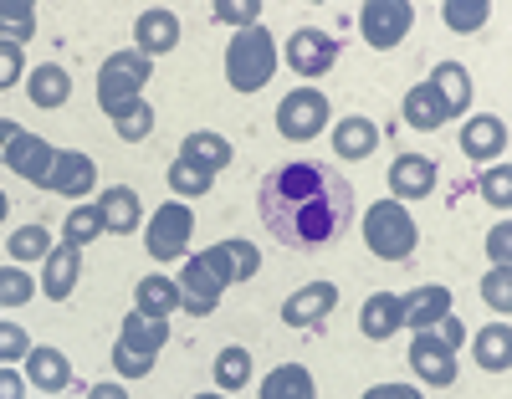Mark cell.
Segmentation results:
<instances>
[{"label":"cell","instance_id":"cell-1","mask_svg":"<svg viewBox=\"0 0 512 399\" xmlns=\"http://www.w3.org/2000/svg\"><path fill=\"white\" fill-rule=\"evenodd\" d=\"M256 215L277 246L287 251H323L349 231L354 185L328 159H287L262 174L256 185Z\"/></svg>","mask_w":512,"mask_h":399},{"label":"cell","instance_id":"cell-2","mask_svg":"<svg viewBox=\"0 0 512 399\" xmlns=\"http://www.w3.org/2000/svg\"><path fill=\"white\" fill-rule=\"evenodd\" d=\"M277 72V41L267 26H246L231 36L226 47V82L236 87V93H262V87L272 82Z\"/></svg>","mask_w":512,"mask_h":399},{"label":"cell","instance_id":"cell-3","mask_svg":"<svg viewBox=\"0 0 512 399\" xmlns=\"http://www.w3.org/2000/svg\"><path fill=\"white\" fill-rule=\"evenodd\" d=\"M364 241H369V251L379 261H405L415 251L420 231H415V220H410V210L400 200H379L364 215Z\"/></svg>","mask_w":512,"mask_h":399},{"label":"cell","instance_id":"cell-4","mask_svg":"<svg viewBox=\"0 0 512 399\" xmlns=\"http://www.w3.org/2000/svg\"><path fill=\"white\" fill-rule=\"evenodd\" d=\"M149 77H154V62H149V57H139V52H113V57L103 62V72H98V103H103L108 113L139 103V93H144Z\"/></svg>","mask_w":512,"mask_h":399},{"label":"cell","instance_id":"cell-5","mask_svg":"<svg viewBox=\"0 0 512 399\" xmlns=\"http://www.w3.org/2000/svg\"><path fill=\"white\" fill-rule=\"evenodd\" d=\"M175 287H180V307H185V313L210 318V313L221 307V292H226L231 282L221 277V266L200 251V256H190V261H185V272H180V282H175Z\"/></svg>","mask_w":512,"mask_h":399},{"label":"cell","instance_id":"cell-6","mask_svg":"<svg viewBox=\"0 0 512 399\" xmlns=\"http://www.w3.org/2000/svg\"><path fill=\"white\" fill-rule=\"evenodd\" d=\"M328 98L318 93V87H297V93H287L277 103V128H282V139L292 144H303V139H318V133L328 128Z\"/></svg>","mask_w":512,"mask_h":399},{"label":"cell","instance_id":"cell-7","mask_svg":"<svg viewBox=\"0 0 512 399\" xmlns=\"http://www.w3.org/2000/svg\"><path fill=\"white\" fill-rule=\"evenodd\" d=\"M190 236H195V215H190V205H185V200H169V205L154 210L144 246H149L154 261H175V256H185Z\"/></svg>","mask_w":512,"mask_h":399},{"label":"cell","instance_id":"cell-8","mask_svg":"<svg viewBox=\"0 0 512 399\" xmlns=\"http://www.w3.org/2000/svg\"><path fill=\"white\" fill-rule=\"evenodd\" d=\"M410 26H415V11L405 6V0H369V6L359 11V36L369 41V47H379V52L400 47Z\"/></svg>","mask_w":512,"mask_h":399},{"label":"cell","instance_id":"cell-9","mask_svg":"<svg viewBox=\"0 0 512 399\" xmlns=\"http://www.w3.org/2000/svg\"><path fill=\"white\" fill-rule=\"evenodd\" d=\"M338 62V41L318 26H303V31H292L287 36V67L292 72H303V77H323L328 67Z\"/></svg>","mask_w":512,"mask_h":399},{"label":"cell","instance_id":"cell-10","mask_svg":"<svg viewBox=\"0 0 512 399\" xmlns=\"http://www.w3.org/2000/svg\"><path fill=\"white\" fill-rule=\"evenodd\" d=\"M410 369H415L425 384L446 389V384H456V348H446L436 333H415V343H410Z\"/></svg>","mask_w":512,"mask_h":399},{"label":"cell","instance_id":"cell-11","mask_svg":"<svg viewBox=\"0 0 512 399\" xmlns=\"http://www.w3.org/2000/svg\"><path fill=\"white\" fill-rule=\"evenodd\" d=\"M333 307H338V287H333V282H313V287L292 292V297L282 302V323H287V328H318Z\"/></svg>","mask_w":512,"mask_h":399},{"label":"cell","instance_id":"cell-12","mask_svg":"<svg viewBox=\"0 0 512 399\" xmlns=\"http://www.w3.org/2000/svg\"><path fill=\"white\" fill-rule=\"evenodd\" d=\"M52 164H57V149H52L47 139H36V133H21V139L11 144V154H6V169H16L21 180H31V185H41V190H47Z\"/></svg>","mask_w":512,"mask_h":399},{"label":"cell","instance_id":"cell-13","mask_svg":"<svg viewBox=\"0 0 512 399\" xmlns=\"http://www.w3.org/2000/svg\"><path fill=\"white\" fill-rule=\"evenodd\" d=\"M98 185V164L77 149H57V164L47 174V190L52 195H88Z\"/></svg>","mask_w":512,"mask_h":399},{"label":"cell","instance_id":"cell-14","mask_svg":"<svg viewBox=\"0 0 512 399\" xmlns=\"http://www.w3.org/2000/svg\"><path fill=\"white\" fill-rule=\"evenodd\" d=\"M400 328H405V307H400L395 292H374V297L359 307V333H364V338L384 343V338H395Z\"/></svg>","mask_w":512,"mask_h":399},{"label":"cell","instance_id":"cell-15","mask_svg":"<svg viewBox=\"0 0 512 399\" xmlns=\"http://www.w3.org/2000/svg\"><path fill=\"white\" fill-rule=\"evenodd\" d=\"M390 190H395V200L431 195V190H436V164L425 159V154H400V159L390 164Z\"/></svg>","mask_w":512,"mask_h":399},{"label":"cell","instance_id":"cell-16","mask_svg":"<svg viewBox=\"0 0 512 399\" xmlns=\"http://www.w3.org/2000/svg\"><path fill=\"white\" fill-rule=\"evenodd\" d=\"M118 343L128 348V353H144V359H154V353L169 343V318H149V313H128L123 318V333H118Z\"/></svg>","mask_w":512,"mask_h":399},{"label":"cell","instance_id":"cell-17","mask_svg":"<svg viewBox=\"0 0 512 399\" xmlns=\"http://www.w3.org/2000/svg\"><path fill=\"white\" fill-rule=\"evenodd\" d=\"M134 36H139V57H164L180 47V21L169 11H144L134 21Z\"/></svg>","mask_w":512,"mask_h":399},{"label":"cell","instance_id":"cell-18","mask_svg":"<svg viewBox=\"0 0 512 399\" xmlns=\"http://www.w3.org/2000/svg\"><path fill=\"white\" fill-rule=\"evenodd\" d=\"M205 256L221 266V277H226V282H251L256 272H262V251H256L251 241H216Z\"/></svg>","mask_w":512,"mask_h":399},{"label":"cell","instance_id":"cell-19","mask_svg":"<svg viewBox=\"0 0 512 399\" xmlns=\"http://www.w3.org/2000/svg\"><path fill=\"white\" fill-rule=\"evenodd\" d=\"M26 384L47 389V394L67 389V384H72V364H67V353H62V348H36V353H26Z\"/></svg>","mask_w":512,"mask_h":399},{"label":"cell","instance_id":"cell-20","mask_svg":"<svg viewBox=\"0 0 512 399\" xmlns=\"http://www.w3.org/2000/svg\"><path fill=\"white\" fill-rule=\"evenodd\" d=\"M98 215H103V231H113V236H128L144 220V205H139V195L128 190V185H113L103 200H98Z\"/></svg>","mask_w":512,"mask_h":399},{"label":"cell","instance_id":"cell-21","mask_svg":"<svg viewBox=\"0 0 512 399\" xmlns=\"http://www.w3.org/2000/svg\"><path fill=\"white\" fill-rule=\"evenodd\" d=\"M26 98H31L36 108H62V103L72 98V77H67L57 62H41V67H31V77H26Z\"/></svg>","mask_w":512,"mask_h":399},{"label":"cell","instance_id":"cell-22","mask_svg":"<svg viewBox=\"0 0 512 399\" xmlns=\"http://www.w3.org/2000/svg\"><path fill=\"white\" fill-rule=\"evenodd\" d=\"M502 149H507V123H502V118L482 113V118H472V123L461 128V154L492 159V154H502Z\"/></svg>","mask_w":512,"mask_h":399},{"label":"cell","instance_id":"cell-23","mask_svg":"<svg viewBox=\"0 0 512 399\" xmlns=\"http://www.w3.org/2000/svg\"><path fill=\"white\" fill-rule=\"evenodd\" d=\"M425 87H431V93L441 98V108H446V113H466V103H472V77H466V67H461V62H441Z\"/></svg>","mask_w":512,"mask_h":399},{"label":"cell","instance_id":"cell-24","mask_svg":"<svg viewBox=\"0 0 512 399\" xmlns=\"http://www.w3.org/2000/svg\"><path fill=\"white\" fill-rule=\"evenodd\" d=\"M400 307H405V323L410 328H431V323H441L451 313V292L431 282V287H415L410 297H400Z\"/></svg>","mask_w":512,"mask_h":399},{"label":"cell","instance_id":"cell-25","mask_svg":"<svg viewBox=\"0 0 512 399\" xmlns=\"http://www.w3.org/2000/svg\"><path fill=\"white\" fill-rule=\"evenodd\" d=\"M72 287H77V246H52V256H47V272H41V292H47L52 302H67L72 297Z\"/></svg>","mask_w":512,"mask_h":399},{"label":"cell","instance_id":"cell-26","mask_svg":"<svg viewBox=\"0 0 512 399\" xmlns=\"http://www.w3.org/2000/svg\"><path fill=\"white\" fill-rule=\"evenodd\" d=\"M379 149V123L369 118H344L333 128V154H344V159H369Z\"/></svg>","mask_w":512,"mask_h":399},{"label":"cell","instance_id":"cell-27","mask_svg":"<svg viewBox=\"0 0 512 399\" xmlns=\"http://www.w3.org/2000/svg\"><path fill=\"white\" fill-rule=\"evenodd\" d=\"M262 399H318V389L303 364H282L262 379Z\"/></svg>","mask_w":512,"mask_h":399},{"label":"cell","instance_id":"cell-28","mask_svg":"<svg viewBox=\"0 0 512 399\" xmlns=\"http://www.w3.org/2000/svg\"><path fill=\"white\" fill-rule=\"evenodd\" d=\"M134 307H139V313H149V318H169L180 307V287L169 282V277H139Z\"/></svg>","mask_w":512,"mask_h":399},{"label":"cell","instance_id":"cell-29","mask_svg":"<svg viewBox=\"0 0 512 399\" xmlns=\"http://www.w3.org/2000/svg\"><path fill=\"white\" fill-rule=\"evenodd\" d=\"M477 364L487 374H507L512 369V328L507 323H492L477 333Z\"/></svg>","mask_w":512,"mask_h":399},{"label":"cell","instance_id":"cell-30","mask_svg":"<svg viewBox=\"0 0 512 399\" xmlns=\"http://www.w3.org/2000/svg\"><path fill=\"white\" fill-rule=\"evenodd\" d=\"M451 113L441 108V98L431 93V87H410L405 93V123L410 128H420V133H431V128H441Z\"/></svg>","mask_w":512,"mask_h":399},{"label":"cell","instance_id":"cell-31","mask_svg":"<svg viewBox=\"0 0 512 399\" xmlns=\"http://www.w3.org/2000/svg\"><path fill=\"white\" fill-rule=\"evenodd\" d=\"M180 154L185 159H195V164H205L210 174H216V169H226L236 154H231V144L221 139V133H190V139L180 144Z\"/></svg>","mask_w":512,"mask_h":399},{"label":"cell","instance_id":"cell-32","mask_svg":"<svg viewBox=\"0 0 512 399\" xmlns=\"http://www.w3.org/2000/svg\"><path fill=\"white\" fill-rule=\"evenodd\" d=\"M210 185H216V174H210L205 164H195L185 154L169 164V190H175V195H210Z\"/></svg>","mask_w":512,"mask_h":399},{"label":"cell","instance_id":"cell-33","mask_svg":"<svg viewBox=\"0 0 512 399\" xmlns=\"http://www.w3.org/2000/svg\"><path fill=\"white\" fill-rule=\"evenodd\" d=\"M36 31V6L31 0H0V41H21Z\"/></svg>","mask_w":512,"mask_h":399},{"label":"cell","instance_id":"cell-34","mask_svg":"<svg viewBox=\"0 0 512 399\" xmlns=\"http://www.w3.org/2000/svg\"><path fill=\"white\" fill-rule=\"evenodd\" d=\"M113 128H118V139L123 144H139V139H149L154 133V108L139 98V103H128V108H118L113 113Z\"/></svg>","mask_w":512,"mask_h":399},{"label":"cell","instance_id":"cell-35","mask_svg":"<svg viewBox=\"0 0 512 399\" xmlns=\"http://www.w3.org/2000/svg\"><path fill=\"white\" fill-rule=\"evenodd\" d=\"M246 379H251V353H246V348H221V359H216V384H221V394L246 389Z\"/></svg>","mask_w":512,"mask_h":399},{"label":"cell","instance_id":"cell-36","mask_svg":"<svg viewBox=\"0 0 512 399\" xmlns=\"http://www.w3.org/2000/svg\"><path fill=\"white\" fill-rule=\"evenodd\" d=\"M67 246H88V241H98L103 236V215H98V205H77V210H67Z\"/></svg>","mask_w":512,"mask_h":399},{"label":"cell","instance_id":"cell-37","mask_svg":"<svg viewBox=\"0 0 512 399\" xmlns=\"http://www.w3.org/2000/svg\"><path fill=\"white\" fill-rule=\"evenodd\" d=\"M441 16H446L451 31H482L487 16H492V6H487V0H446Z\"/></svg>","mask_w":512,"mask_h":399},{"label":"cell","instance_id":"cell-38","mask_svg":"<svg viewBox=\"0 0 512 399\" xmlns=\"http://www.w3.org/2000/svg\"><path fill=\"white\" fill-rule=\"evenodd\" d=\"M41 256H52L47 226H21V231L11 236V261H41Z\"/></svg>","mask_w":512,"mask_h":399},{"label":"cell","instance_id":"cell-39","mask_svg":"<svg viewBox=\"0 0 512 399\" xmlns=\"http://www.w3.org/2000/svg\"><path fill=\"white\" fill-rule=\"evenodd\" d=\"M36 297V282L21 272V266H0V307H21Z\"/></svg>","mask_w":512,"mask_h":399},{"label":"cell","instance_id":"cell-40","mask_svg":"<svg viewBox=\"0 0 512 399\" xmlns=\"http://www.w3.org/2000/svg\"><path fill=\"white\" fill-rule=\"evenodd\" d=\"M256 16H262V0H221L216 6V21H231V26H256Z\"/></svg>","mask_w":512,"mask_h":399},{"label":"cell","instance_id":"cell-41","mask_svg":"<svg viewBox=\"0 0 512 399\" xmlns=\"http://www.w3.org/2000/svg\"><path fill=\"white\" fill-rule=\"evenodd\" d=\"M482 195H487L492 205H502V210L512 205V169H507V164H497V169L482 174Z\"/></svg>","mask_w":512,"mask_h":399},{"label":"cell","instance_id":"cell-42","mask_svg":"<svg viewBox=\"0 0 512 399\" xmlns=\"http://www.w3.org/2000/svg\"><path fill=\"white\" fill-rule=\"evenodd\" d=\"M482 297L497 307V313H507V307H512V272H507V266H497V272L482 282Z\"/></svg>","mask_w":512,"mask_h":399},{"label":"cell","instance_id":"cell-43","mask_svg":"<svg viewBox=\"0 0 512 399\" xmlns=\"http://www.w3.org/2000/svg\"><path fill=\"white\" fill-rule=\"evenodd\" d=\"M26 353H31L26 333H21L16 323H0V369H6L11 359H26Z\"/></svg>","mask_w":512,"mask_h":399},{"label":"cell","instance_id":"cell-44","mask_svg":"<svg viewBox=\"0 0 512 399\" xmlns=\"http://www.w3.org/2000/svg\"><path fill=\"white\" fill-rule=\"evenodd\" d=\"M113 369H118L123 379H144V374L154 369V359H144V353H128L123 343H113Z\"/></svg>","mask_w":512,"mask_h":399},{"label":"cell","instance_id":"cell-45","mask_svg":"<svg viewBox=\"0 0 512 399\" xmlns=\"http://www.w3.org/2000/svg\"><path fill=\"white\" fill-rule=\"evenodd\" d=\"M16 77H21V47L16 41H0V93L16 87Z\"/></svg>","mask_w":512,"mask_h":399},{"label":"cell","instance_id":"cell-46","mask_svg":"<svg viewBox=\"0 0 512 399\" xmlns=\"http://www.w3.org/2000/svg\"><path fill=\"white\" fill-rule=\"evenodd\" d=\"M364 399H425V394L410 384H374V389H364Z\"/></svg>","mask_w":512,"mask_h":399},{"label":"cell","instance_id":"cell-47","mask_svg":"<svg viewBox=\"0 0 512 399\" xmlns=\"http://www.w3.org/2000/svg\"><path fill=\"white\" fill-rule=\"evenodd\" d=\"M487 251L497 256V266H507V251H512V226H497V231L487 236Z\"/></svg>","mask_w":512,"mask_h":399},{"label":"cell","instance_id":"cell-48","mask_svg":"<svg viewBox=\"0 0 512 399\" xmlns=\"http://www.w3.org/2000/svg\"><path fill=\"white\" fill-rule=\"evenodd\" d=\"M436 328H441L436 338H441L446 348H461V338H466V328H461V318H456V313H446V318H441Z\"/></svg>","mask_w":512,"mask_h":399},{"label":"cell","instance_id":"cell-49","mask_svg":"<svg viewBox=\"0 0 512 399\" xmlns=\"http://www.w3.org/2000/svg\"><path fill=\"white\" fill-rule=\"evenodd\" d=\"M26 394V379L16 369H0V399H21Z\"/></svg>","mask_w":512,"mask_h":399},{"label":"cell","instance_id":"cell-50","mask_svg":"<svg viewBox=\"0 0 512 399\" xmlns=\"http://www.w3.org/2000/svg\"><path fill=\"white\" fill-rule=\"evenodd\" d=\"M21 139V128L11 123V118H0V164H6V154H11V144Z\"/></svg>","mask_w":512,"mask_h":399},{"label":"cell","instance_id":"cell-51","mask_svg":"<svg viewBox=\"0 0 512 399\" xmlns=\"http://www.w3.org/2000/svg\"><path fill=\"white\" fill-rule=\"evenodd\" d=\"M88 399H128V394H123V384H93Z\"/></svg>","mask_w":512,"mask_h":399},{"label":"cell","instance_id":"cell-52","mask_svg":"<svg viewBox=\"0 0 512 399\" xmlns=\"http://www.w3.org/2000/svg\"><path fill=\"white\" fill-rule=\"evenodd\" d=\"M6 210H11V200H6V190H0V220H6Z\"/></svg>","mask_w":512,"mask_h":399},{"label":"cell","instance_id":"cell-53","mask_svg":"<svg viewBox=\"0 0 512 399\" xmlns=\"http://www.w3.org/2000/svg\"><path fill=\"white\" fill-rule=\"evenodd\" d=\"M195 399H226V394H195Z\"/></svg>","mask_w":512,"mask_h":399}]
</instances>
